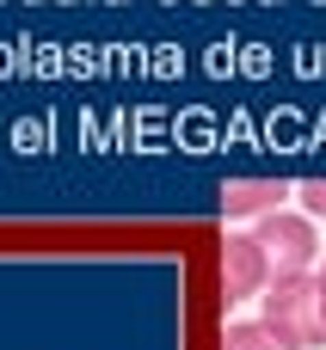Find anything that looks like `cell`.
Masks as SVG:
<instances>
[{
	"mask_svg": "<svg viewBox=\"0 0 326 350\" xmlns=\"http://www.w3.org/2000/svg\"><path fill=\"white\" fill-rule=\"evenodd\" d=\"M259 289H271V258H265V246H259L253 234H228V246H222V295H228V301H247V295H259Z\"/></svg>",
	"mask_w": 326,
	"mask_h": 350,
	"instance_id": "3957f363",
	"label": "cell"
},
{
	"mask_svg": "<svg viewBox=\"0 0 326 350\" xmlns=\"http://www.w3.org/2000/svg\"><path fill=\"white\" fill-rule=\"evenodd\" d=\"M259 320L277 332V345H284V350L326 345L321 283H314V271H308V277H271V289H265V301H259Z\"/></svg>",
	"mask_w": 326,
	"mask_h": 350,
	"instance_id": "6da1fadb",
	"label": "cell"
},
{
	"mask_svg": "<svg viewBox=\"0 0 326 350\" xmlns=\"http://www.w3.org/2000/svg\"><path fill=\"white\" fill-rule=\"evenodd\" d=\"M296 197H302L308 221H314V215H326V178H308V185H296Z\"/></svg>",
	"mask_w": 326,
	"mask_h": 350,
	"instance_id": "8992f818",
	"label": "cell"
},
{
	"mask_svg": "<svg viewBox=\"0 0 326 350\" xmlns=\"http://www.w3.org/2000/svg\"><path fill=\"white\" fill-rule=\"evenodd\" d=\"M290 197V185L284 178H228L222 185V215H271L277 203Z\"/></svg>",
	"mask_w": 326,
	"mask_h": 350,
	"instance_id": "277c9868",
	"label": "cell"
},
{
	"mask_svg": "<svg viewBox=\"0 0 326 350\" xmlns=\"http://www.w3.org/2000/svg\"><path fill=\"white\" fill-rule=\"evenodd\" d=\"M253 240L265 246V258H271V277H308V271L321 265V234H314V221H308V215L271 209V215H259Z\"/></svg>",
	"mask_w": 326,
	"mask_h": 350,
	"instance_id": "7a4b0ae2",
	"label": "cell"
},
{
	"mask_svg": "<svg viewBox=\"0 0 326 350\" xmlns=\"http://www.w3.org/2000/svg\"><path fill=\"white\" fill-rule=\"evenodd\" d=\"M314 283H321V320H326V265H314Z\"/></svg>",
	"mask_w": 326,
	"mask_h": 350,
	"instance_id": "52a82bcc",
	"label": "cell"
},
{
	"mask_svg": "<svg viewBox=\"0 0 326 350\" xmlns=\"http://www.w3.org/2000/svg\"><path fill=\"white\" fill-rule=\"evenodd\" d=\"M222 350H284V345H277V332L265 320H234L222 332Z\"/></svg>",
	"mask_w": 326,
	"mask_h": 350,
	"instance_id": "5b68a950",
	"label": "cell"
}]
</instances>
